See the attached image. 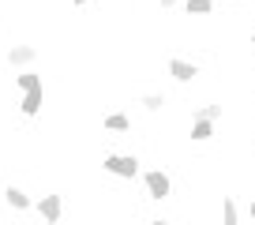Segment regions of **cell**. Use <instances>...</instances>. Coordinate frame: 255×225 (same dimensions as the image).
<instances>
[{"mask_svg": "<svg viewBox=\"0 0 255 225\" xmlns=\"http://www.w3.org/2000/svg\"><path fill=\"white\" fill-rule=\"evenodd\" d=\"M102 173H109V177H117V180H135L139 177V158L135 154H105Z\"/></svg>", "mask_w": 255, "mask_h": 225, "instance_id": "1", "label": "cell"}, {"mask_svg": "<svg viewBox=\"0 0 255 225\" xmlns=\"http://www.w3.org/2000/svg\"><path fill=\"white\" fill-rule=\"evenodd\" d=\"M143 188H146V199L165 203L169 195H173V177H169L161 165H154V169H146V173H143Z\"/></svg>", "mask_w": 255, "mask_h": 225, "instance_id": "2", "label": "cell"}, {"mask_svg": "<svg viewBox=\"0 0 255 225\" xmlns=\"http://www.w3.org/2000/svg\"><path fill=\"white\" fill-rule=\"evenodd\" d=\"M4 60H8V68H19V72H30V64L38 60V45H30V41H15V45H8Z\"/></svg>", "mask_w": 255, "mask_h": 225, "instance_id": "3", "label": "cell"}, {"mask_svg": "<svg viewBox=\"0 0 255 225\" xmlns=\"http://www.w3.org/2000/svg\"><path fill=\"white\" fill-rule=\"evenodd\" d=\"M34 210H38L41 222H53V225H56V222L64 218V195H60V192H45L38 203H34Z\"/></svg>", "mask_w": 255, "mask_h": 225, "instance_id": "4", "label": "cell"}, {"mask_svg": "<svg viewBox=\"0 0 255 225\" xmlns=\"http://www.w3.org/2000/svg\"><path fill=\"white\" fill-rule=\"evenodd\" d=\"M165 72L173 75L176 83L188 87V83H195V75H199V64H195V60H184V56H169V60H165Z\"/></svg>", "mask_w": 255, "mask_h": 225, "instance_id": "5", "label": "cell"}, {"mask_svg": "<svg viewBox=\"0 0 255 225\" xmlns=\"http://www.w3.org/2000/svg\"><path fill=\"white\" fill-rule=\"evenodd\" d=\"M4 203H8L11 210H19V214H26V210H34V203H38V199H30V195H26L23 188L8 184V188H4Z\"/></svg>", "mask_w": 255, "mask_h": 225, "instance_id": "6", "label": "cell"}, {"mask_svg": "<svg viewBox=\"0 0 255 225\" xmlns=\"http://www.w3.org/2000/svg\"><path fill=\"white\" fill-rule=\"evenodd\" d=\"M41 105H45V90H30V94H23V98H19V112H23L26 120L41 116Z\"/></svg>", "mask_w": 255, "mask_h": 225, "instance_id": "7", "label": "cell"}, {"mask_svg": "<svg viewBox=\"0 0 255 225\" xmlns=\"http://www.w3.org/2000/svg\"><path fill=\"white\" fill-rule=\"evenodd\" d=\"M102 128L113 131V135H128V131H131V116H128V112H105Z\"/></svg>", "mask_w": 255, "mask_h": 225, "instance_id": "8", "label": "cell"}, {"mask_svg": "<svg viewBox=\"0 0 255 225\" xmlns=\"http://www.w3.org/2000/svg\"><path fill=\"white\" fill-rule=\"evenodd\" d=\"M218 222H222V225H240V210H237V199H233V195H222Z\"/></svg>", "mask_w": 255, "mask_h": 225, "instance_id": "9", "label": "cell"}, {"mask_svg": "<svg viewBox=\"0 0 255 225\" xmlns=\"http://www.w3.org/2000/svg\"><path fill=\"white\" fill-rule=\"evenodd\" d=\"M139 105H143V109L150 112V116H158V112H161V109H165V105H169V98L161 94V90H146V94L139 98Z\"/></svg>", "mask_w": 255, "mask_h": 225, "instance_id": "10", "label": "cell"}, {"mask_svg": "<svg viewBox=\"0 0 255 225\" xmlns=\"http://www.w3.org/2000/svg\"><path fill=\"white\" fill-rule=\"evenodd\" d=\"M15 87H19V94H30V90H45V83H41V75L30 68V72H19L15 75Z\"/></svg>", "mask_w": 255, "mask_h": 225, "instance_id": "11", "label": "cell"}, {"mask_svg": "<svg viewBox=\"0 0 255 225\" xmlns=\"http://www.w3.org/2000/svg\"><path fill=\"white\" fill-rule=\"evenodd\" d=\"M191 143H210L214 139V120H191Z\"/></svg>", "mask_w": 255, "mask_h": 225, "instance_id": "12", "label": "cell"}, {"mask_svg": "<svg viewBox=\"0 0 255 225\" xmlns=\"http://www.w3.org/2000/svg\"><path fill=\"white\" fill-rule=\"evenodd\" d=\"M191 120H222V105H218V102H207V105H199V109H195V112H191Z\"/></svg>", "mask_w": 255, "mask_h": 225, "instance_id": "13", "label": "cell"}, {"mask_svg": "<svg viewBox=\"0 0 255 225\" xmlns=\"http://www.w3.org/2000/svg\"><path fill=\"white\" fill-rule=\"evenodd\" d=\"M184 11H188V15H210V11H214V0H184Z\"/></svg>", "mask_w": 255, "mask_h": 225, "instance_id": "14", "label": "cell"}, {"mask_svg": "<svg viewBox=\"0 0 255 225\" xmlns=\"http://www.w3.org/2000/svg\"><path fill=\"white\" fill-rule=\"evenodd\" d=\"M176 4H180V0H158V8H161V11H169V8H176Z\"/></svg>", "mask_w": 255, "mask_h": 225, "instance_id": "15", "label": "cell"}, {"mask_svg": "<svg viewBox=\"0 0 255 225\" xmlns=\"http://www.w3.org/2000/svg\"><path fill=\"white\" fill-rule=\"evenodd\" d=\"M248 218H252V222H255V195H252V199H248Z\"/></svg>", "mask_w": 255, "mask_h": 225, "instance_id": "16", "label": "cell"}, {"mask_svg": "<svg viewBox=\"0 0 255 225\" xmlns=\"http://www.w3.org/2000/svg\"><path fill=\"white\" fill-rule=\"evenodd\" d=\"M87 4H90V0H72V8H87Z\"/></svg>", "mask_w": 255, "mask_h": 225, "instance_id": "17", "label": "cell"}, {"mask_svg": "<svg viewBox=\"0 0 255 225\" xmlns=\"http://www.w3.org/2000/svg\"><path fill=\"white\" fill-rule=\"evenodd\" d=\"M146 225H169V222H165V218H154V222H146Z\"/></svg>", "mask_w": 255, "mask_h": 225, "instance_id": "18", "label": "cell"}, {"mask_svg": "<svg viewBox=\"0 0 255 225\" xmlns=\"http://www.w3.org/2000/svg\"><path fill=\"white\" fill-rule=\"evenodd\" d=\"M252 53H255V30H252Z\"/></svg>", "mask_w": 255, "mask_h": 225, "instance_id": "19", "label": "cell"}, {"mask_svg": "<svg viewBox=\"0 0 255 225\" xmlns=\"http://www.w3.org/2000/svg\"><path fill=\"white\" fill-rule=\"evenodd\" d=\"M214 4H225V0H214Z\"/></svg>", "mask_w": 255, "mask_h": 225, "instance_id": "20", "label": "cell"}, {"mask_svg": "<svg viewBox=\"0 0 255 225\" xmlns=\"http://www.w3.org/2000/svg\"><path fill=\"white\" fill-rule=\"evenodd\" d=\"M41 225H53V222H41Z\"/></svg>", "mask_w": 255, "mask_h": 225, "instance_id": "21", "label": "cell"}]
</instances>
